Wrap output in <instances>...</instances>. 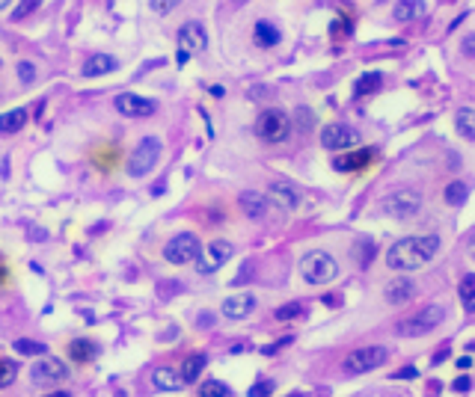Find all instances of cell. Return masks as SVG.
Instances as JSON below:
<instances>
[{
    "instance_id": "6da1fadb",
    "label": "cell",
    "mask_w": 475,
    "mask_h": 397,
    "mask_svg": "<svg viewBox=\"0 0 475 397\" xmlns=\"http://www.w3.org/2000/svg\"><path fill=\"white\" fill-rule=\"evenodd\" d=\"M440 252V237L437 234H428V237H404L395 246H389V252H386V264H389V270H419L431 261L434 255Z\"/></svg>"
},
{
    "instance_id": "7a4b0ae2",
    "label": "cell",
    "mask_w": 475,
    "mask_h": 397,
    "mask_svg": "<svg viewBox=\"0 0 475 397\" xmlns=\"http://www.w3.org/2000/svg\"><path fill=\"white\" fill-rule=\"evenodd\" d=\"M300 276L309 285H327L339 276V264H336V258L330 252L312 250L300 258Z\"/></svg>"
},
{
    "instance_id": "3957f363",
    "label": "cell",
    "mask_w": 475,
    "mask_h": 397,
    "mask_svg": "<svg viewBox=\"0 0 475 397\" xmlns=\"http://www.w3.org/2000/svg\"><path fill=\"white\" fill-rule=\"evenodd\" d=\"M443 320H445V309H443V305H428V309L404 317V320L395 326V332L404 335V338H422V335H428V332L437 329Z\"/></svg>"
},
{
    "instance_id": "277c9868",
    "label": "cell",
    "mask_w": 475,
    "mask_h": 397,
    "mask_svg": "<svg viewBox=\"0 0 475 397\" xmlns=\"http://www.w3.org/2000/svg\"><path fill=\"white\" fill-rule=\"evenodd\" d=\"M255 136L264 143H285L291 136V119L289 113L276 110V107H271V110H264L259 119H255Z\"/></svg>"
},
{
    "instance_id": "5b68a950",
    "label": "cell",
    "mask_w": 475,
    "mask_h": 397,
    "mask_svg": "<svg viewBox=\"0 0 475 397\" xmlns=\"http://www.w3.org/2000/svg\"><path fill=\"white\" fill-rule=\"evenodd\" d=\"M157 161H161V140H157V136H143V140L137 143L134 154L128 157V175L143 178L155 170Z\"/></svg>"
},
{
    "instance_id": "8992f818",
    "label": "cell",
    "mask_w": 475,
    "mask_h": 397,
    "mask_svg": "<svg viewBox=\"0 0 475 397\" xmlns=\"http://www.w3.org/2000/svg\"><path fill=\"white\" fill-rule=\"evenodd\" d=\"M419 207H422V196L416 190H395L380 202V211L392 216V220H410V216L419 214Z\"/></svg>"
},
{
    "instance_id": "52a82bcc",
    "label": "cell",
    "mask_w": 475,
    "mask_h": 397,
    "mask_svg": "<svg viewBox=\"0 0 475 397\" xmlns=\"http://www.w3.org/2000/svg\"><path fill=\"white\" fill-rule=\"evenodd\" d=\"M200 241H196V234L191 232H182V234H175L170 243L164 246V258L170 264L175 267H184V264H193L196 261V255H200Z\"/></svg>"
},
{
    "instance_id": "ba28073f",
    "label": "cell",
    "mask_w": 475,
    "mask_h": 397,
    "mask_svg": "<svg viewBox=\"0 0 475 397\" xmlns=\"http://www.w3.org/2000/svg\"><path fill=\"white\" fill-rule=\"evenodd\" d=\"M386 356H389L386 347H360V350H353L348 359H345V371L348 374H369L374 368H380L386 362Z\"/></svg>"
},
{
    "instance_id": "9c48e42d",
    "label": "cell",
    "mask_w": 475,
    "mask_h": 397,
    "mask_svg": "<svg viewBox=\"0 0 475 397\" xmlns=\"http://www.w3.org/2000/svg\"><path fill=\"white\" fill-rule=\"evenodd\" d=\"M232 243L229 241H214L211 246H205V252L200 250V255H196V270H200L202 276L205 273H217L220 267L232 258Z\"/></svg>"
},
{
    "instance_id": "30bf717a",
    "label": "cell",
    "mask_w": 475,
    "mask_h": 397,
    "mask_svg": "<svg viewBox=\"0 0 475 397\" xmlns=\"http://www.w3.org/2000/svg\"><path fill=\"white\" fill-rule=\"evenodd\" d=\"M113 107L122 116H128V119H148V116L157 113V101H152V98H143V95H134V92L116 95Z\"/></svg>"
},
{
    "instance_id": "8fae6325",
    "label": "cell",
    "mask_w": 475,
    "mask_h": 397,
    "mask_svg": "<svg viewBox=\"0 0 475 397\" xmlns=\"http://www.w3.org/2000/svg\"><path fill=\"white\" fill-rule=\"evenodd\" d=\"M360 143V131H353L348 125H327L321 131V145L327 152H345Z\"/></svg>"
},
{
    "instance_id": "7c38bea8",
    "label": "cell",
    "mask_w": 475,
    "mask_h": 397,
    "mask_svg": "<svg viewBox=\"0 0 475 397\" xmlns=\"http://www.w3.org/2000/svg\"><path fill=\"white\" fill-rule=\"evenodd\" d=\"M30 376H33V383H39V385H54V383L66 380L68 368L63 362H57V359H39L33 365V371H30Z\"/></svg>"
},
{
    "instance_id": "4fadbf2b",
    "label": "cell",
    "mask_w": 475,
    "mask_h": 397,
    "mask_svg": "<svg viewBox=\"0 0 475 397\" xmlns=\"http://www.w3.org/2000/svg\"><path fill=\"white\" fill-rule=\"evenodd\" d=\"M178 48H184L187 54H202L208 48L205 27L200 21H187L182 30H178Z\"/></svg>"
},
{
    "instance_id": "5bb4252c",
    "label": "cell",
    "mask_w": 475,
    "mask_h": 397,
    "mask_svg": "<svg viewBox=\"0 0 475 397\" xmlns=\"http://www.w3.org/2000/svg\"><path fill=\"white\" fill-rule=\"evenodd\" d=\"M267 193H271V198L280 207H285V211H297L303 202V193L297 190V187L291 181H271V187H267Z\"/></svg>"
},
{
    "instance_id": "9a60e30c",
    "label": "cell",
    "mask_w": 475,
    "mask_h": 397,
    "mask_svg": "<svg viewBox=\"0 0 475 397\" xmlns=\"http://www.w3.org/2000/svg\"><path fill=\"white\" fill-rule=\"evenodd\" d=\"M223 317H229V320H244V317H250L255 312V296L253 294H232L223 300Z\"/></svg>"
},
{
    "instance_id": "2e32d148",
    "label": "cell",
    "mask_w": 475,
    "mask_h": 397,
    "mask_svg": "<svg viewBox=\"0 0 475 397\" xmlns=\"http://www.w3.org/2000/svg\"><path fill=\"white\" fill-rule=\"evenodd\" d=\"M238 205H241V211L246 220H264L267 216V205H271V198L262 196V193H253V190H246L241 193V198H238Z\"/></svg>"
},
{
    "instance_id": "e0dca14e",
    "label": "cell",
    "mask_w": 475,
    "mask_h": 397,
    "mask_svg": "<svg viewBox=\"0 0 475 397\" xmlns=\"http://www.w3.org/2000/svg\"><path fill=\"white\" fill-rule=\"evenodd\" d=\"M371 157H374V148H360V152L339 154L333 161V170L336 172H356V170H362L365 163H371Z\"/></svg>"
},
{
    "instance_id": "ac0fdd59",
    "label": "cell",
    "mask_w": 475,
    "mask_h": 397,
    "mask_svg": "<svg viewBox=\"0 0 475 397\" xmlns=\"http://www.w3.org/2000/svg\"><path fill=\"white\" fill-rule=\"evenodd\" d=\"M425 12H428V3H425V0H398L392 15H395V21L410 24V21H416V18H422Z\"/></svg>"
},
{
    "instance_id": "d6986e66",
    "label": "cell",
    "mask_w": 475,
    "mask_h": 397,
    "mask_svg": "<svg viewBox=\"0 0 475 397\" xmlns=\"http://www.w3.org/2000/svg\"><path fill=\"white\" fill-rule=\"evenodd\" d=\"M413 294H416V285L410 279H395V282L386 285V291H383V296H386V303H389V305L407 303V300H413Z\"/></svg>"
},
{
    "instance_id": "ffe728a7",
    "label": "cell",
    "mask_w": 475,
    "mask_h": 397,
    "mask_svg": "<svg viewBox=\"0 0 475 397\" xmlns=\"http://www.w3.org/2000/svg\"><path fill=\"white\" fill-rule=\"evenodd\" d=\"M152 385L157 391H182V374L175 368H155L152 371Z\"/></svg>"
},
{
    "instance_id": "44dd1931",
    "label": "cell",
    "mask_w": 475,
    "mask_h": 397,
    "mask_svg": "<svg viewBox=\"0 0 475 397\" xmlns=\"http://www.w3.org/2000/svg\"><path fill=\"white\" fill-rule=\"evenodd\" d=\"M116 68V59L113 57H107V54H95V57H89L86 59V65H84V77H101V74H110Z\"/></svg>"
},
{
    "instance_id": "7402d4cb",
    "label": "cell",
    "mask_w": 475,
    "mask_h": 397,
    "mask_svg": "<svg viewBox=\"0 0 475 397\" xmlns=\"http://www.w3.org/2000/svg\"><path fill=\"white\" fill-rule=\"evenodd\" d=\"M98 353H101L98 350V344L89 341V338H77V341L68 344V356H72L75 362H93Z\"/></svg>"
},
{
    "instance_id": "603a6c76",
    "label": "cell",
    "mask_w": 475,
    "mask_h": 397,
    "mask_svg": "<svg viewBox=\"0 0 475 397\" xmlns=\"http://www.w3.org/2000/svg\"><path fill=\"white\" fill-rule=\"evenodd\" d=\"M253 39L259 48H273V45H280V30H276L271 21H259L253 27Z\"/></svg>"
},
{
    "instance_id": "cb8c5ba5",
    "label": "cell",
    "mask_w": 475,
    "mask_h": 397,
    "mask_svg": "<svg viewBox=\"0 0 475 397\" xmlns=\"http://www.w3.org/2000/svg\"><path fill=\"white\" fill-rule=\"evenodd\" d=\"M380 86H383V74L380 72H365L360 81L353 83V98H365V95L378 92Z\"/></svg>"
},
{
    "instance_id": "d4e9b609",
    "label": "cell",
    "mask_w": 475,
    "mask_h": 397,
    "mask_svg": "<svg viewBox=\"0 0 475 397\" xmlns=\"http://www.w3.org/2000/svg\"><path fill=\"white\" fill-rule=\"evenodd\" d=\"M454 128H458V134L463 140H475V110L472 107H461V110L454 113Z\"/></svg>"
},
{
    "instance_id": "484cf974",
    "label": "cell",
    "mask_w": 475,
    "mask_h": 397,
    "mask_svg": "<svg viewBox=\"0 0 475 397\" xmlns=\"http://www.w3.org/2000/svg\"><path fill=\"white\" fill-rule=\"evenodd\" d=\"M24 125H27V110L24 107H15V110L0 116V134H15V131H21Z\"/></svg>"
},
{
    "instance_id": "4316f807",
    "label": "cell",
    "mask_w": 475,
    "mask_h": 397,
    "mask_svg": "<svg viewBox=\"0 0 475 397\" xmlns=\"http://www.w3.org/2000/svg\"><path fill=\"white\" fill-rule=\"evenodd\" d=\"M205 365H208V359H205V356H202V353H196V356H191V359H187V362L182 365V371H178V374H182V383H187V385H193L196 380H200V374H202V368H205Z\"/></svg>"
},
{
    "instance_id": "83f0119b",
    "label": "cell",
    "mask_w": 475,
    "mask_h": 397,
    "mask_svg": "<svg viewBox=\"0 0 475 397\" xmlns=\"http://www.w3.org/2000/svg\"><path fill=\"white\" fill-rule=\"evenodd\" d=\"M458 296H461L463 309H467L469 314H475V273H469V276H463V279H461Z\"/></svg>"
},
{
    "instance_id": "f1b7e54d",
    "label": "cell",
    "mask_w": 475,
    "mask_h": 397,
    "mask_svg": "<svg viewBox=\"0 0 475 397\" xmlns=\"http://www.w3.org/2000/svg\"><path fill=\"white\" fill-rule=\"evenodd\" d=\"M467 198H469V187L463 181H452L449 187H445V202H449V205L458 207V205L467 202Z\"/></svg>"
},
{
    "instance_id": "f546056e",
    "label": "cell",
    "mask_w": 475,
    "mask_h": 397,
    "mask_svg": "<svg viewBox=\"0 0 475 397\" xmlns=\"http://www.w3.org/2000/svg\"><path fill=\"white\" fill-rule=\"evenodd\" d=\"M273 317H276V320H297V317H306V305H303V303H289V305H280Z\"/></svg>"
},
{
    "instance_id": "4dcf8cb0",
    "label": "cell",
    "mask_w": 475,
    "mask_h": 397,
    "mask_svg": "<svg viewBox=\"0 0 475 397\" xmlns=\"http://www.w3.org/2000/svg\"><path fill=\"white\" fill-rule=\"evenodd\" d=\"M12 347H15V353H21V356H45V344L33 341V338H18Z\"/></svg>"
},
{
    "instance_id": "1f68e13d",
    "label": "cell",
    "mask_w": 475,
    "mask_h": 397,
    "mask_svg": "<svg viewBox=\"0 0 475 397\" xmlns=\"http://www.w3.org/2000/svg\"><path fill=\"white\" fill-rule=\"evenodd\" d=\"M200 394H202V397H232V389H229L226 383H220V380H211V383L202 385Z\"/></svg>"
},
{
    "instance_id": "d6a6232c",
    "label": "cell",
    "mask_w": 475,
    "mask_h": 397,
    "mask_svg": "<svg viewBox=\"0 0 475 397\" xmlns=\"http://www.w3.org/2000/svg\"><path fill=\"white\" fill-rule=\"evenodd\" d=\"M15 376H18V365L0 359V389H6L9 383H15Z\"/></svg>"
},
{
    "instance_id": "836d02e7",
    "label": "cell",
    "mask_w": 475,
    "mask_h": 397,
    "mask_svg": "<svg viewBox=\"0 0 475 397\" xmlns=\"http://www.w3.org/2000/svg\"><path fill=\"white\" fill-rule=\"evenodd\" d=\"M294 122H297L300 131H309V128L315 125V113L309 110V107H297V110H294Z\"/></svg>"
},
{
    "instance_id": "e575fe53",
    "label": "cell",
    "mask_w": 475,
    "mask_h": 397,
    "mask_svg": "<svg viewBox=\"0 0 475 397\" xmlns=\"http://www.w3.org/2000/svg\"><path fill=\"white\" fill-rule=\"evenodd\" d=\"M178 3H182V0H152V12L155 15H170Z\"/></svg>"
},
{
    "instance_id": "d590c367",
    "label": "cell",
    "mask_w": 475,
    "mask_h": 397,
    "mask_svg": "<svg viewBox=\"0 0 475 397\" xmlns=\"http://www.w3.org/2000/svg\"><path fill=\"white\" fill-rule=\"evenodd\" d=\"M42 6V0H21V3L15 6V12H12V18H27L33 9H39Z\"/></svg>"
},
{
    "instance_id": "8d00e7d4",
    "label": "cell",
    "mask_w": 475,
    "mask_h": 397,
    "mask_svg": "<svg viewBox=\"0 0 475 397\" xmlns=\"http://www.w3.org/2000/svg\"><path fill=\"white\" fill-rule=\"evenodd\" d=\"M18 77H21V83H33L36 81V68L27 63V59H21L18 63Z\"/></svg>"
},
{
    "instance_id": "74e56055",
    "label": "cell",
    "mask_w": 475,
    "mask_h": 397,
    "mask_svg": "<svg viewBox=\"0 0 475 397\" xmlns=\"http://www.w3.org/2000/svg\"><path fill=\"white\" fill-rule=\"evenodd\" d=\"M267 394H273V383L271 380H262V383H255L250 389V397H267Z\"/></svg>"
},
{
    "instance_id": "f35d334b",
    "label": "cell",
    "mask_w": 475,
    "mask_h": 397,
    "mask_svg": "<svg viewBox=\"0 0 475 397\" xmlns=\"http://www.w3.org/2000/svg\"><path fill=\"white\" fill-rule=\"evenodd\" d=\"M472 389V383H469V376H458V380L452 383V391H458V394H467Z\"/></svg>"
},
{
    "instance_id": "ab89813d",
    "label": "cell",
    "mask_w": 475,
    "mask_h": 397,
    "mask_svg": "<svg viewBox=\"0 0 475 397\" xmlns=\"http://www.w3.org/2000/svg\"><path fill=\"white\" fill-rule=\"evenodd\" d=\"M461 51L467 54V57H475V33H467V36H463V42H461Z\"/></svg>"
},
{
    "instance_id": "60d3db41",
    "label": "cell",
    "mask_w": 475,
    "mask_h": 397,
    "mask_svg": "<svg viewBox=\"0 0 475 397\" xmlns=\"http://www.w3.org/2000/svg\"><path fill=\"white\" fill-rule=\"evenodd\" d=\"M416 376H419V371H416V368H401V371L392 374V380H416Z\"/></svg>"
},
{
    "instance_id": "b9f144b4",
    "label": "cell",
    "mask_w": 475,
    "mask_h": 397,
    "mask_svg": "<svg viewBox=\"0 0 475 397\" xmlns=\"http://www.w3.org/2000/svg\"><path fill=\"white\" fill-rule=\"evenodd\" d=\"M187 59H191V54H187L184 48H178V54H175V63H178V65H184Z\"/></svg>"
},
{
    "instance_id": "7bdbcfd3",
    "label": "cell",
    "mask_w": 475,
    "mask_h": 397,
    "mask_svg": "<svg viewBox=\"0 0 475 397\" xmlns=\"http://www.w3.org/2000/svg\"><path fill=\"white\" fill-rule=\"evenodd\" d=\"M211 323H214V314H208V312L200 314V326H211Z\"/></svg>"
},
{
    "instance_id": "ee69618b",
    "label": "cell",
    "mask_w": 475,
    "mask_h": 397,
    "mask_svg": "<svg viewBox=\"0 0 475 397\" xmlns=\"http://www.w3.org/2000/svg\"><path fill=\"white\" fill-rule=\"evenodd\" d=\"M469 365H472V359H469V356H461V359H458V368H461V371H467Z\"/></svg>"
},
{
    "instance_id": "f6af8a7d",
    "label": "cell",
    "mask_w": 475,
    "mask_h": 397,
    "mask_svg": "<svg viewBox=\"0 0 475 397\" xmlns=\"http://www.w3.org/2000/svg\"><path fill=\"white\" fill-rule=\"evenodd\" d=\"M469 255H472V258H475V232H472V234H469Z\"/></svg>"
},
{
    "instance_id": "bcb514c9",
    "label": "cell",
    "mask_w": 475,
    "mask_h": 397,
    "mask_svg": "<svg viewBox=\"0 0 475 397\" xmlns=\"http://www.w3.org/2000/svg\"><path fill=\"white\" fill-rule=\"evenodd\" d=\"M229 3H232V6H244V3H246V0H229Z\"/></svg>"
},
{
    "instance_id": "7dc6e473",
    "label": "cell",
    "mask_w": 475,
    "mask_h": 397,
    "mask_svg": "<svg viewBox=\"0 0 475 397\" xmlns=\"http://www.w3.org/2000/svg\"><path fill=\"white\" fill-rule=\"evenodd\" d=\"M9 6V0H0V9H6Z\"/></svg>"
},
{
    "instance_id": "c3c4849f",
    "label": "cell",
    "mask_w": 475,
    "mask_h": 397,
    "mask_svg": "<svg viewBox=\"0 0 475 397\" xmlns=\"http://www.w3.org/2000/svg\"><path fill=\"white\" fill-rule=\"evenodd\" d=\"M0 65H3V59H0Z\"/></svg>"
}]
</instances>
